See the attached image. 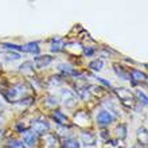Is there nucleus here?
<instances>
[{
    "label": "nucleus",
    "instance_id": "f257e3e1",
    "mask_svg": "<svg viewBox=\"0 0 148 148\" xmlns=\"http://www.w3.org/2000/svg\"><path fill=\"white\" fill-rule=\"evenodd\" d=\"M114 92H116V94L120 98V101L125 106H133L135 98H133V94L128 89H125V88H117V89H114Z\"/></svg>",
    "mask_w": 148,
    "mask_h": 148
},
{
    "label": "nucleus",
    "instance_id": "f03ea898",
    "mask_svg": "<svg viewBox=\"0 0 148 148\" xmlns=\"http://www.w3.org/2000/svg\"><path fill=\"white\" fill-rule=\"evenodd\" d=\"M61 97H62V101L63 104L69 108H73L75 104H77V97H75V94L69 89H63L61 92Z\"/></svg>",
    "mask_w": 148,
    "mask_h": 148
},
{
    "label": "nucleus",
    "instance_id": "7ed1b4c3",
    "mask_svg": "<svg viewBox=\"0 0 148 148\" xmlns=\"http://www.w3.org/2000/svg\"><path fill=\"white\" fill-rule=\"evenodd\" d=\"M31 128L36 135H42V133L47 132L50 129V125H49V123L46 120H35V121H32Z\"/></svg>",
    "mask_w": 148,
    "mask_h": 148
},
{
    "label": "nucleus",
    "instance_id": "20e7f679",
    "mask_svg": "<svg viewBox=\"0 0 148 148\" xmlns=\"http://www.w3.org/2000/svg\"><path fill=\"white\" fill-rule=\"evenodd\" d=\"M113 120H114V116L106 110L100 112V114L97 116V123L100 125H109L110 123H113Z\"/></svg>",
    "mask_w": 148,
    "mask_h": 148
},
{
    "label": "nucleus",
    "instance_id": "39448f33",
    "mask_svg": "<svg viewBox=\"0 0 148 148\" xmlns=\"http://www.w3.org/2000/svg\"><path fill=\"white\" fill-rule=\"evenodd\" d=\"M51 61H53V58H51L50 55H39V57H36V58L34 59L35 66L38 67V69H42V67L47 66Z\"/></svg>",
    "mask_w": 148,
    "mask_h": 148
},
{
    "label": "nucleus",
    "instance_id": "423d86ee",
    "mask_svg": "<svg viewBox=\"0 0 148 148\" xmlns=\"http://www.w3.org/2000/svg\"><path fill=\"white\" fill-rule=\"evenodd\" d=\"M23 141L27 145H30V147L35 145V143H36V133L34 132V131H26V132H23Z\"/></svg>",
    "mask_w": 148,
    "mask_h": 148
},
{
    "label": "nucleus",
    "instance_id": "0eeeda50",
    "mask_svg": "<svg viewBox=\"0 0 148 148\" xmlns=\"http://www.w3.org/2000/svg\"><path fill=\"white\" fill-rule=\"evenodd\" d=\"M137 141L141 145H148V131L145 128L137 129Z\"/></svg>",
    "mask_w": 148,
    "mask_h": 148
},
{
    "label": "nucleus",
    "instance_id": "6e6552de",
    "mask_svg": "<svg viewBox=\"0 0 148 148\" xmlns=\"http://www.w3.org/2000/svg\"><path fill=\"white\" fill-rule=\"evenodd\" d=\"M129 77L132 78L133 84H137V82H144L145 79H147V75H145L144 73L139 71V70H132V71H131V75H129Z\"/></svg>",
    "mask_w": 148,
    "mask_h": 148
},
{
    "label": "nucleus",
    "instance_id": "1a4fd4ad",
    "mask_svg": "<svg viewBox=\"0 0 148 148\" xmlns=\"http://www.w3.org/2000/svg\"><path fill=\"white\" fill-rule=\"evenodd\" d=\"M22 51L24 53H32V54H38L39 53V45L36 42H31L22 46Z\"/></svg>",
    "mask_w": 148,
    "mask_h": 148
},
{
    "label": "nucleus",
    "instance_id": "9d476101",
    "mask_svg": "<svg viewBox=\"0 0 148 148\" xmlns=\"http://www.w3.org/2000/svg\"><path fill=\"white\" fill-rule=\"evenodd\" d=\"M82 143L85 145H94L96 144V136H94L93 133H90V132H85V133H82Z\"/></svg>",
    "mask_w": 148,
    "mask_h": 148
},
{
    "label": "nucleus",
    "instance_id": "9b49d317",
    "mask_svg": "<svg viewBox=\"0 0 148 148\" xmlns=\"http://www.w3.org/2000/svg\"><path fill=\"white\" fill-rule=\"evenodd\" d=\"M63 47H65V42H63L62 39H57L51 45V51L53 53H59V51L63 50Z\"/></svg>",
    "mask_w": 148,
    "mask_h": 148
},
{
    "label": "nucleus",
    "instance_id": "f8f14e48",
    "mask_svg": "<svg viewBox=\"0 0 148 148\" xmlns=\"http://www.w3.org/2000/svg\"><path fill=\"white\" fill-rule=\"evenodd\" d=\"M113 67H114V71H116V74L117 75H119V77L120 78H123V79H129V74L127 73V71H124V69H123V67L121 66H119V65H113Z\"/></svg>",
    "mask_w": 148,
    "mask_h": 148
},
{
    "label": "nucleus",
    "instance_id": "ddd939ff",
    "mask_svg": "<svg viewBox=\"0 0 148 148\" xmlns=\"http://www.w3.org/2000/svg\"><path fill=\"white\" fill-rule=\"evenodd\" d=\"M59 70L62 71V73H65V74H67V75H77L78 74V71H75L73 69L71 66H69V65H59Z\"/></svg>",
    "mask_w": 148,
    "mask_h": 148
},
{
    "label": "nucleus",
    "instance_id": "4468645a",
    "mask_svg": "<svg viewBox=\"0 0 148 148\" xmlns=\"http://www.w3.org/2000/svg\"><path fill=\"white\" fill-rule=\"evenodd\" d=\"M89 67L94 71H100L102 67H104V62H102L101 59H96V61H92V62L89 63Z\"/></svg>",
    "mask_w": 148,
    "mask_h": 148
},
{
    "label": "nucleus",
    "instance_id": "2eb2a0df",
    "mask_svg": "<svg viewBox=\"0 0 148 148\" xmlns=\"http://www.w3.org/2000/svg\"><path fill=\"white\" fill-rule=\"evenodd\" d=\"M54 119H55V121L58 123V124H66L67 123V117L63 114L62 112H59V110H57V112H54Z\"/></svg>",
    "mask_w": 148,
    "mask_h": 148
},
{
    "label": "nucleus",
    "instance_id": "dca6fc26",
    "mask_svg": "<svg viewBox=\"0 0 148 148\" xmlns=\"http://www.w3.org/2000/svg\"><path fill=\"white\" fill-rule=\"evenodd\" d=\"M63 148H79V143L75 139H66L63 143Z\"/></svg>",
    "mask_w": 148,
    "mask_h": 148
},
{
    "label": "nucleus",
    "instance_id": "f3484780",
    "mask_svg": "<svg viewBox=\"0 0 148 148\" xmlns=\"http://www.w3.org/2000/svg\"><path fill=\"white\" fill-rule=\"evenodd\" d=\"M136 97L139 98V101H140L141 104H144V105L148 106V96H147V94H144L143 92H140V90H137V92H136Z\"/></svg>",
    "mask_w": 148,
    "mask_h": 148
},
{
    "label": "nucleus",
    "instance_id": "a211bd4d",
    "mask_svg": "<svg viewBox=\"0 0 148 148\" xmlns=\"http://www.w3.org/2000/svg\"><path fill=\"white\" fill-rule=\"evenodd\" d=\"M90 92H92V93H94L96 96H102V94L105 93L101 86H90Z\"/></svg>",
    "mask_w": 148,
    "mask_h": 148
},
{
    "label": "nucleus",
    "instance_id": "6ab92c4d",
    "mask_svg": "<svg viewBox=\"0 0 148 148\" xmlns=\"http://www.w3.org/2000/svg\"><path fill=\"white\" fill-rule=\"evenodd\" d=\"M10 148H26V147H24L23 141L12 140V141H10Z\"/></svg>",
    "mask_w": 148,
    "mask_h": 148
},
{
    "label": "nucleus",
    "instance_id": "aec40b11",
    "mask_svg": "<svg viewBox=\"0 0 148 148\" xmlns=\"http://www.w3.org/2000/svg\"><path fill=\"white\" fill-rule=\"evenodd\" d=\"M1 46L5 47V49H10V50H19V51H22V46H16V45H11V43H3Z\"/></svg>",
    "mask_w": 148,
    "mask_h": 148
},
{
    "label": "nucleus",
    "instance_id": "412c9836",
    "mask_svg": "<svg viewBox=\"0 0 148 148\" xmlns=\"http://www.w3.org/2000/svg\"><path fill=\"white\" fill-rule=\"evenodd\" d=\"M20 55L18 53H8L7 54V59H10V61H18Z\"/></svg>",
    "mask_w": 148,
    "mask_h": 148
},
{
    "label": "nucleus",
    "instance_id": "4be33fe9",
    "mask_svg": "<svg viewBox=\"0 0 148 148\" xmlns=\"http://www.w3.org/2000/svg\"><path fill=\"white\" fill-rule=\"evenodd\" d=\"M0 125H1V117H0Z\"/></svg>",
    "mask_w": 148,
    "mask_h": 148
}]
</instances>
